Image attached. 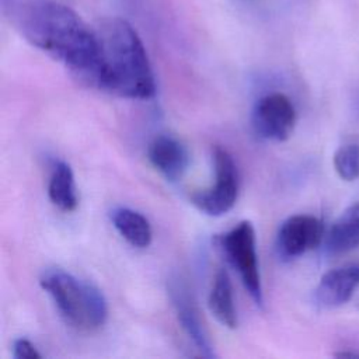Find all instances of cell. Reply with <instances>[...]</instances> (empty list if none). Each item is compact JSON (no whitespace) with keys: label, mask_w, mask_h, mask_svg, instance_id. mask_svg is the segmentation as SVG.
<instances>
[{"label":"cell","mask_w":359,"mask_h":359,"mask_svg":"<svg viewBox=\"0 0 359 359\" xmlns=\"http://www.w3.org/2000/svg\"><path fill=\"white\" fill-rule=\"evenodd\" d=\"M296 125V109L290 98L282 93H271L259 98L252 109V126L264 139L283 142Z\"/></svg>","instance_id":"6"},{"label":"cell","mask_w":359,"mask_h":359,"mask_svg":"<svg viewBox=\"0 0 359 359\" xmlns=\"http://www.w3.org/2000/svg\"><path fill=\"white\" fill-rule=\"evenodd\" d=\"M100 45L97 90L132 100L156 94L153 69L136 29L123 18L101 20L94 28Z\"/></svg>","instance_id":"2"},{"label":"cell","mask_w":359,"mask_h":359,"mask_svg":"<svg viewBox=\"0 0 359 359\" xmlns=\"http://www.w3.org/2000/svg\"><path fill=\"white\" fill-rule=\"evenodd\" d=\"M147 157L151 165L167 181L181 180L189 165L187 147L170 135H160L154 137L149 144Z\"/></svg>","instance_id":"9"},{"label":"cell","mask_w":359,"mask_h":359,"mask_svg":"<svg viewBox=\"0 0 359 359\" xmlns=\"http://www.w3.org/2000/svg\"><path fill=\"white\" fill-rule=\"evenodd\" d=\"M359 247V201L348 206L325 234L328 254H345Z\"/></svg>","instance_id":"11"},{"label":"cell","mask_w":359,"mask_h":359,"mask_svg":"<svg viewBox=\"0 0 359 359\" xmlns=\"http://www.w3.org/2000/svg\"><path fill=\"white\" fill-rule=\"evenodd\" d=\"M6 7L15 28L32 46L95 88L100 74L98 38L74 10L53 0H11Z\"/></svg>","instance_id":"1"},{"label":"cell","mask_w":359,"mask_h":359,"mask_svg":"<svg viewBox=\"0 0 359 359\" xmlns=\"http://www.w3.org/2000/svg\"><path fill=\"white\" fill-rule=\"evenodd\" d=\"M334 168L344 181L359 178V144L348 143L334 153Z\"/></svg>","instance_id":"15"},{"label":"cell","mask_w":359,"mask_h":359,"mask_svg":"<svg viewBox=\"0 0 359 359\" xmlns=\"http://www.w3.org/2000/svg\"><path fill=\"white\" fill-rule=\"evenodd\" d=\"M111 220L118 233L136 248H146L151 244L153 231L149 220L130 208H116L111 212Z\"/></svg>","instance_id":"13"},{"label":"cell","mask_w":359,"mask_h":359,"mask_svg":"<svg viewBox=\"0 0 359 359\" xmlns=\"http://www.w3.org/2000/svg\"><path fill=\"white\" fill-rule=\"evenodd\" d=\"M324 236L320 219L311 215H293L279 227L276 236L278 255L285 259H294L316 248Z\"/></svg>","instance_id":"7"},{"label":"cell","mask_w":359,"mask_h":359,"mask_svg":"<svg viewBox=\"0 0 359 359\" xmlns=\"http://www.w3.org/2000/svg\"><path fill=\"white\" fill-rule=\"evenodd\" d=\"M359 287V264H346L325 272L314 289V303L321 309L345 304Z\"/></svg>","instance_id":"8"},{"label":"cell","mask_w":359,"mask_h":359,"mask_svg":"<svg viewBox=\"0 0 359 359\" xmlns=\"http://www.w3.org/2000/svg\"><path fill=\"white\" fill-rule=\"evenodd\" d=\"M13 356L15 359H39L42 355L27 338H18L13 344Z\"/></svg>","instance_id":"16"},{"label":"cell","mask_w":359,"mask_h":359,"mask_svg":"<svg viewBox=\"0 0 359 359\" xmlns=\"http://www.w3.org/2000/svg\"><path fill=\"white\" fill-rule=\"evenodd\" d=\"M208 306L212 316L227 328H236L237 311L233 299V286L229 273L220 268L212 282V287L208 296Z\"/></svg>","instance_id":"12"},{"label":"cell","mask_w":359,"mask_h":359,"mask_svg":"<svg viewBox=\"0 0 359 359\" xmlns=\"http://www.w3.org/2000/svg\"><path fill=\"white\" fill-rule=\"evenodd\" d=\"M212 158L215 184L208 189L194 192L191 202L198 210L209 216H222L227 213L237 201L238 171L231 154L220 146L213 147Z\"/></svg>","instance_id":"5"},{"label":"cell","mask_w":359,"mask_h":359,"mask_svg":"<svg viewBox=\"0 0 359 359\" xmlns=\"http://www.w3.org/2000/svg\"><path fill=\"white\" fill-rule=\"evenodd\" d=\"M229 264L237 271L252 302L262 307L264 293L255 248V230L251 222L243 220L217 238Z\"/></svg>","instance_id":"4"},{"label":"cell","mask_w":359,"mask_h":359,"mask_svg":"<svg viewBox=\"0 0 359 359\" xmlns=\"http://www.w3.org/2000/svg\"><path fill=\"white\" fill-rule=\"evenodd\" d=\"M352 108H353V112L356 116H359V94L355 97L353 100V104H352Z\"/></svg>","instance_id":"17"},{"label":"cell","mask_w":359,"mask_h":359,"mask_svg":"<svg viewBox=\"0 0 359 359\" xmlns=\"http://www.w3.org/2000/svg\"><path fill=\"white\" fill-rule=\"evenodd\" d=\"M171 300L175 307V313L178 317V321L184 330V332L188 335V338L194 342L196 349L206 356V358H215V349L210 344V339L205 331V327L199 318L198 310L194 306V302L189 299L188 293L178 285L171 286L170 289Z\"/></svg>","instance_id":"10"},{"label":"cell","mask_w":359,"mask_h":359,"mask_svg":"<svg viewBox=\"0 0 359 359\" xmlns=\"http://www.w3.org/2000/svg\"><path fill=\"white\" fill-rule=\"evenodd\" d=\"M48 195L50 202L63 212H72L76 209L79 199L74 184V174L72 167L66 161H56L53 164Z\"/></svg>","instance_id":"14"},{"label":"cell","mask_w":359,"mask_h":359,"mask_svg":"<svg viewBox=\"0 0 359 359\" xmlns=\"http://www.w3.org/2000/svg\"><path fill=\"white\" fill-rule=\"evenodd\" d=\"M39 285L72 328L93 332L105 324L108 304L102 292L93 283L62 268H46L39 276Z\"/></svg>","instance_id":"3"}]
</instances>
